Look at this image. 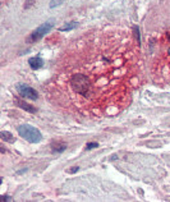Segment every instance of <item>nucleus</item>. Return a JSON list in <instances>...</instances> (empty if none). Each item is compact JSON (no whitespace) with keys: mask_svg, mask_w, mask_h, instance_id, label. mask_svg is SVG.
<instances>
[{"mask_svg":"<svg viewBox=\"0 0 170 202\" xmlns=\"http://www.w3.org/2000/svg\"><path fill=\"white\" fill-rule=\"evenodd\" d=\"M133 33L136 35V41L139 44L141 42V37H139V29H138L137 26H133Z\"/></svg>","mask_w":170,"mask_h":202,"instance_id":"11","label":"nucleus"},{"mask_svg":"<svg viewBox=\"0 0 170 202\" xmlns=\"http://www.w3.org/2000/svg\"><path fill=\"white\" fill-rule=\"evenodd\" d=\"M78 25H79L78 22H68L65 26L59 28V31H72V29H74L76 27H78Z\"/></svg>","mask_w":170,"mask_h":202,"instance_id":"9","label":"nucleus"},{"mask_svg":"<svg viewBox=\"0 0 170 202\" xmlns=\"http://www.w3.org/2000/svg\"><path fill=\"white\" fill-rule=\"evenodd\" d=\"M122 29L91 31L74 40L58 59L47 85L56 108L86 118L123 111L138 87V42Z\"/></svg>","mask_w":170,"mask_h":202,"instance_id":"1","label":"nucleus"},{"mask_svg":"<svg viewBox=\"0 0 170 202\" xmlns=\"http://www.w3.org/2000/svg\"><path fill=\"white\" fill-rule=\"evenodd\" d=\"M0 136H1V138L4 139V141H7V142H13L14 141L13 136H12L9 132H5V130H3V132L0 133Z\"/></svg>","mask_w":170,"mask_h":202,"instance_id":"10","label":"nucleus"},{"mask_svg":"<svg viewBox=\"0 0 170 202\" xmlns=\"http://www.w3.org/2000/svg\"><path fill=\"white\" fill-rule=\"evenodd\" d=\"M161 53L159 56V72L161 77L170 78V31L164 35V40L161 41Z\"/></svg>","mask_w":170,"mask_h":202,"instance_id":"2","label":"nucleus"},{"mask_svg":"<svg viewBox=\"0 0 170 202\" xmlns=\"http://www.w3.org/2000/svg\"><path fill=\"white\" fill-rule=\"evenodd\" d=\"M17 90H18V93L22 97H26V99L33 100V101L38 99V92L36 91L35 88L29 87V86H27V85H18Z\"/></svg>","mask_w":170,"mask_h":202,"instance_id":"5","label":"nucleus"},{"mask_svg":"<svg viewBox=\"0 0 170 202\" xmlns=\"http://www.w3.org/2000/svg\"><path fill=\"white\" fill-rule=\"evenodd\" d=\"M79 170V168L78 166H74V168H72V169H69V173L70 174H74V173H77V171Z\"/></svg>","mask_w":170,"mask_h":202,"instance_id":"15","label":"nucleus"},{"mask_svg":"<svg viewBox=\"0 0 170 202\" xmlns=\"http://www.w3.org/2000/svg\"><path fill=\"white\" fill-rule=\"evenodd\" d=\"M18 133L22 136L26 141H28L29 143H37L41 141V133L40 130L35 127L29 126V124H22L18 127Z\"/></svg>","mask_w":170,"mask_h":202,"instance_id":"3","label":"nucleus"},{"mask_svg":"<svg viewBox=\"0 0 170 202\" xmlns=\"http://www.w3.org/2000/svg\"><path fill=\"white\" fill-rule=\"evenodd\" d=\"M51 150H53V152H55V154H60L63 151L67 150V145L63 143V142H54L51 145Z\"/></svg>","mask_w":170,"mask_h":202,"instance_id":"8","label":"nucleus"},{"mask_svg":"<svg viewBox=\"0 0 170 202\" xmlns=\"http://www.w3.org/2000/svg\"><path fill=\"white\" fill-rule=\"evenodd\" d=\"M96 147H98V143L97 142H89V143L86 146V150H91V148H96Z\"/></svg>","mask_w":170,"mask_h":202,"instance_id":"13","label":"nucleus"},{"mask_svg":"<svg viewBox=\"0 0 170 202\" xmlns=\"http://www.w3.org/2000/svg\"><path fill=\"white\" fill-rule=\"evenodd\" d=\"M53 27H54V19H50V20H47V22L42 23V25L38 26V27L36 28L31 35H29L28 42H36V41L41 40V38H42L47 32L51 31Z\"/></svg>","mask_w":170,"mask_h":202,"instance_id":"4","label":"nucleus"},{"mask_svg":"<svg viewBox=\"0 0 170 202\" xmlns=\"http://www.w3.org/2000/svg\"><path fill=\"white\" fill-rule=\"evenodd\" d=\"M1 200H3V201H10L12 198H10V197H8V196H3Z\"/></svg>","mask_w":170,"mask_h":202,"instance_id":"16","label":"nucleus"},{"mask_svg":"<svg viewBox=\"0 0 170 202\" xmlns=\"http://www.w3.org/2000/svg\"><path fill=\"white\" fill-rule=\"evenodd\" d=\"M42 64H44V61L40 56H33V58L29 59V67H31L33 70L40 69V68L42 67Z\"/></svg>","mask_w":170,"mask_h":202,"instance_id":"6","label":"nucleus"},{"mask_svg":"<svg viewBox=\"0 0 170 202\" xmlns=\"http://www.w3.org/2000/svg\"><path fill=\"white\" fill-rule=\"evenodd\" d=\"M33 4H35V0H26V3H25V9H28V8H31Z\"/></svg>","mask_w":170,"mask_h":202,"instance_id":"14","label":"nucleus"},{"mask_svg":"<svg viewBox=\"0 0 170 202\" xmlns=\"http://www.w3.org/2000/svg\"><path fill=\"white\" fill-rule=\"evenodd\" d=\"M17 104H18V106H19L20 109H23V110H26L28 113H36V111H37V109H36L35 106H32L31 104L26 102V101H23V100L17 101Z\"/></svg>","mask_w":170,"mask_h":202,"instance_id":"7","label":"nucleus"},{"mask_svg":"<svg viewBox=\"0 0 170 202\" xmlns=\"http://www.w3.org/2000/svg\"><path fill=\"white\" fill-rule=\"evenodd\" d=\"M63 1H64V0H51V3H50V8L54 9V8L59 7V5H60Z\"/></svg>","mask_w":170,"mask_h":202,"instance_id":"12","label":"nucleus"}]
</instances>
